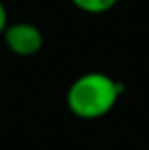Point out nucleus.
<instances>
[{
    "instance_id": "obj_1",
    "label": "nucleus",
    "mask_w": 149,
    "mask_h": 150,
    "mask_svg": "<svg viewBox=\"0 0 149 150\" xmlns=\"http://www.w3.org/2000/svg\"><path fill=\"white\" fill-rule=\"evenodd\" d=\"M122 93V84L103 72L78 76L67 91V106L82 120H96L111 112Z\"/></svg>"
},
{
    "instance_id": "obj_2",
    "label": "nucleus",
    "mask_w": 149,
    "mask_h": 150,
    "mask_svg": "<svg viewBox=\"0 0 149 150\" xmlns=\"http://www.w3.org/2000/svg\"><path fill=\"white\" fill-rule=\"evenodd\" d=\"M4 44L11 53L19 55V57H31L37 55L44 46V36H42L40 29L33 23L27 21H17V23H8L6 30L2 34Z\"/></svg>"
},
{
    "instance_id": "obj_3",
    "label": "nucleus",
    "mask_w": 149,
    "mask_h": 150,
    "mask_svg": "<svg viewBox=\"0 0 149 150\" xmlns=\"http://www.w3.org/2000/svg\"><path fill=\"white\" fill-rule=\"evenodd\" d=\"M71 4L77 10L84 11V13H105V11L113 10L119 4V0H71Z\"/></svg>"
},
{
    "instance_id": "obj_4",
    "label": "nucleus",
    "mask_w": 149,
    "mask_h": 150,
    "mask_svg": "<svg viewBox=\"0 0 149 150\" xmlns=\"http://www.w3.org/2000/svg\"><path fill=\"white\" fill-rule=\"evenodd\" d=\"M6 27H8V11H6V6H4V2L0 0V36L4 34Z\"/></svg>"
}]
</instances>
